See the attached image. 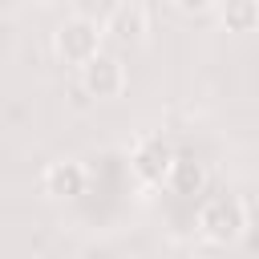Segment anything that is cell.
<instances>
[{"label": "cell", "mask_w": 259, "mask_h": 259, "mask_svg": "<svg viewBox=\"0 0 259 259\" xmlns=\"http://www.w3.org/2000/svg\"><path fill=\"white\" fill-rule=\"evenodd\" d=\"M81 89H85L89 97H97V101L121 97V89H125V65H121V57H113V53L101 49V53L81 69Z\"/></svg>", "instance_id": "4"}, {"label": "cell", "mask_w": 259, "mask_h": 259, "mask_svg": "<svg viewBox=\"0 0 259 259\" xmlns=\"http://www.w3.org/2000/svg\"><path fill=\"white\" fill-rule=\"evenodd\" d=\"M101 24L93 16H65L53 32V53L57 61L73 65V69H85L97 53H101Z\"/></svg>", "instance_id": "3"}, {"label": "cell", "mask_w": 259, "mask_h": 259, "mask_svg": "<svg viewBox=\"0 0 259 259\" xmlns=\"http://www.w3.org/2000/svg\"><path fill=\"white\" fill-rule=\"evenodd\" d=\"M214 16L223 20L227 32H255L259 28V0H227V4H214Z\"/></svg>", "instance_id": "7"}, {"label": "cell", "mask_w": 259, "mask_h": 259, "mask_svg": "<svg viewBox=\"0 0 259 259\" xmlns=\"http://www.w3.org/2000/svg\"><path fill=\"white\" fill-rule=\"evenodd\" d=\"M101 32H109L125 45H138L150 32V8L142 0H117V4H109L105 20H101Z\"/></svg>", "instance_id": "5"}, {"label": "cell", "mask_w": 259, "mask_h": 259, "mask_svg": "<svg viewBox=\"0 0 259 259\" xmlns=\"http://www.w3.org/2000/svg\"><path fill=\"white\" fill-rule=\"evenodd\" d=\"M174 166H178V150L166 134H142L134 138L130 146V170L142 186L158 190V186H170L174 182Z\"/></svg>", "instance_id": "2"}, {"label": "cell", "mask_w": 259, "mask_h": 259, "mask_svg": "<svg viewBox=\"0 0 259 259\" xmlns=\"http://www.w3.org/2000/svg\"><path fill=\"white\" fill-rule=\"evenodd\" d=\"M85 182H89V174H85V166H81L77 158H57V162H49L45 174H40L45 194L57 198V202H73L77 194H85Z\"/></svg>", "instance_id": "6"}, {"label": "cell", "mask_w": 259, "mask_h": 259, "mask_svg": "<svg viewBox=\"0 0 259 259\" xmlns=\"http://www.w3.org/2000/svg\"><path fill=\"white\" fill-rule=\"evenodd\" d=\"M194 227L198 235L210 243V247H231L247 235L251 227V210L239 194H210L198 202V214H194Z\"/></svg>", "instance_id": "1"}]
</instances>
